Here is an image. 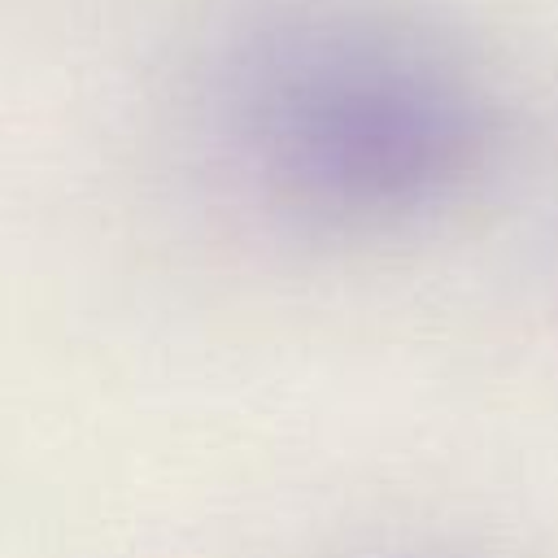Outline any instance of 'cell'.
Wrapping results in <instances>:
<instances>
[{
    "instance_id": "cell-1",
    "label": "cell",
    "mask_w": 558,
    "mask_h": 558,
    "mask_svg": "<svg viewBox=\"0 0 558 558\" xmlns=\"http://www.w3.org/2000/svg\"><path fill=\"white\" fill-rule=\"evenodd\" d=\"M218 179L296 240H379L471 196L501 109L471 52L392 0H244L196 74Z\"/></svg>"
}]
</instances>
